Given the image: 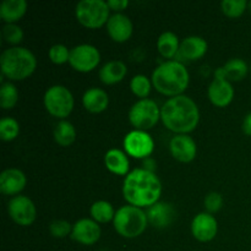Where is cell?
<instances>
[{
    "label": "cell",
    "instance_id": "cell-1",
    "mask_svg": "<svg viewBox=\"0 0 251 251\" xmlns=\"http://www.w3.org/2000/svg\"><path fill=\"white\" fill-rule=\"evenodd\" d=\"M162 184L158 176L147 169L137 168L127 174L123 184V195L131 206L151 207L158 202Z\"/></svg>",
    "mask_w": 251,
    "mask_h": 251
},
{
    "label": "cell",
    "instance_id": "cell-2",
    "mask_svg": "<svg viewBox=\"0 0 251 251\" xmlns=\"http://www.w3.org/2000/svg\"><path fill=\"white\" fill-rule=\"evenodd\" d=\"M161 119L164 126L176 135H188L200 122V110L188 96H176L167 100L161 108Z\"/></svg>",
    "mask_w": 251,
    "mask_h": 251
},
{
    "label": "cell",
    "instance_id": "cell-3",
    "mask_svg": "<svg viewBox=\"0 0 251 251\" xmlns=\"http://www.w3.org/2000/svg\"><path fill=\"white\" fill-rule=\"evenodd\" d=\"M190 76L181 61L169 60L157 66L152 74V85L164 96L176 97L188 88Z\"/></svg>",
    "mask_w": 251,
    "mask_h": 251
},
{
    "label": "cell",
    "instance_id": "cell-4",
    "mask_svg": "<svg viewBox=\"0 0 251 251\" xmlns=\"http://www.w3.org/2000/svg\"><path fill=\"white\" fill-rule=\"evenodd\" d=\"M2 75L14 81H21L31 76L37 66V59L29 49L12 47L2 51L0 56Z\"/></svg>",
    "mask_w": 251,
    "mask_h": 251
},
{
    "label": "cell",
    "instance_id": "cell-5",
    "mask_svg": "<svg viewBox=\"0 0 251 251\" xmlns=\"http://www.w3.org/2000/svg\"><path fill=\"white\" fill-rule=\"evenodd\" d=\"M147 215L136 206H123L115 212L114 228L122 237L136 238L145 232L147 227Z\"/></svg>",
    "mask_w": 251,
    "mask_h": 251
},
{
    "label": "cell",
    "instance_id": "cell-6",
    "mask_svg": "<svg viewBox=\"0 0 251 251\" xmlns=\"http://www.w3.org/2000/svg\"><path fill=\"white\" fill-rule=\"evenodd\" d=\"M109 11L108 2L104 0H82L76 5L75 15L82 26L96 29L107 24Z\"/></svg>",
    "mask_w": 251,
    "mask_h": 251
},
{
    "label": "cell",
    "instance_id": "cell-7",
    "mask_svg": "<svg viewBox=\"0 0 251 251\" xmlns=\"http://www.w3.org/2000/svg\"><path fill=\"white\" fill-rule=\"evenodd\" d=\"M44 107L55 118L69 117L74 109L73 93L65 86L55 85L49 87L44 95Z\"/></svg>",
    "mask_w": 251,
    "mask_h": 251
},
{
    "label": "cell",
    "instance_id": "cell-8",
    "mask_svg": "<svg viewBox=\"0 0 251 251\" xmlns=\"http://www.w3.org/2000/svg\"><path fill=\"white\" fill-rule=\"evenodd\" d=\"M161 119V109L158 108L154 100L145 98L140 100L130 108L129 120L136 130H147L152 129L154 125Z\"/></svg>",
    "mask_w": 251,
    "mask_h": 251
},
{
    "label": "cell",
    "instance_id": "cell-9",
    "mask_svg": "<svg viewBox=\"0 0 251 251\" xmlns=\"http://www.w3.org/2000/svg\"><path fill=\"white\" fill-rule=\"evenodd\" d=\"M100 61V50L92 44H80L70 50L69 63L78 73H90L95 70Z\"/></svg>",
    "mask_w": 251,
    "mask_h": 251
},
{
    "label": "cell",
    "instance_id": "cell-10",
    "mask_svg": "<svg viewBox=\"0 0 251 251\" xmlns=\"http://www.w3.org/2000/svg\"><path fill=\"white\" fill-rule=\"evenodd\" d=\"M124 149L134 158H149L154 150V141L147 131L132 130L125 136Z\"/></svg>",
    "mask_w": 251,
    "mask_h": 251
},
{
    "label": "cell",
    "instance_id": "cell-11",
    "mask_svg": "<svg viewBox=\"0 0 251 251\" xmlns=\"http://www.w3.org/2000/svg\"><path fill=\"white\" fill-rule=\"evenodd\" d=\"M10 217L20 226H31L37 216L36 206L33 201L27 196H15L7 205Z\"/></svg>",
    "mask_w": 251,
    "mask_h": 251
},
{
    "label": "cell",
    "instance_id": "cell-12",
    "mask_svg": "<svg viewBox=\"0 0 251 251\" xmlns=\"http://www.w3.org/2000/svg\"><path fill=\"white\" fill-rule=\"evenodd\" d=\"M208 98L216 107H227L234 98V88L232 83L223 76L222 71L218 68L215 73V80L208 87Z\"/></svg>",
    "mask_w": 251,
    "mask_h": 251
},
{
    "label": "cell",
    "instance_id": "cell-13",
    "mask_svg": "<svg viewBox=\"0 0 251 251\" xmlns=\"http://www.w3.org/2000/svg\"><path fill=\"white\" fill-rule=\"evenodd\" d=\"M218 223L211 213H199L191 223V233L199 242H211L217 235Z\"/></svg>",
    "mask_w": 251,
    "mask_h": 251
},
{
    "label": "cell",
    "instance_id": "cell-14",
    "mask_svg": "<svg viewBox=\"0 0 251 251\" xmlns=\"http://www.w3.org/2000/svg\"><path fill=\"white\" fill-rule=\"evenodd\" d=\"M169 150L172 156L183 163L194 161L198 152L196 142L189 135H176L169 142Z\"/></svg>",
    "mask_w": 251,
    "mask_h": 251
},
{
    "label": "cell",
    "instance_id": "cell-15",
    "mask_svg": "<svg viewBox=\"0 0 251 251\" xmlns=\"http://www.w3.org/2000/svg\"><path fill=\"white\" fill-rule=\"evenodd\" d=\"M71 238L83 245H93L100 238V227L93 220L82 218L74 225Z\"/></svg>",
    "mask_w": 251,
    "mask_h": 251
},
{
    "label": "cell",
    "instance_id": "cell-16",
    "mask_svg": "<svg viewBox=\"0 0 251 251\" xmlns=\"http://www.w3.org/2000/svg\"><path fill=\"white\" fill-rule=\"evenodd\" d=\"M107 31L110 38L118 43H124L131 37L134 26L126 15L114 14L107 22Z\"/></svg>",
    "mask_w": 251,
    "mask_h": 251
},
{
    "label": "cell",
    "instance_id": "cell-17",
    "mask_svg": "<svg viewBox=\"0 0 251 251\" xmlns=\"http://www.w3.org/2000/svg\"><path fill=\"white\" fill-rule=\"evenodd\" d=\"M207 42L199 36H190L183 39L179 47V51L176 56L181 58L183 60H199L202 58L207 51Z\"/></svg>",
    "mask_w": 251,
    "mask_h": 251
},
{
    "label": "cell",
    "instance_id": "cell-18",
    "mask_svg": "<svg viewBox=\"0 0 251 251\" xmlns=\"http://www.w3.org/2000/svg\"><path fill=\"white\" fill-rule=\"evenodd\" d=\"M26 176L17 168L5 169L0 176V190L5 195H17L26 186Z\"/></svg>",
    "mask_w": 251,
    "mask_h": 251
},
{
    "label": "cell",
    "instance_id": "cell-19",
    "mask_svg": "<svg viewBox=\"0 0 251 251\" xmlns=\"http://www.w3.org/2000/svg\"><path fill=\"white\" fill-rule=\"evenodd\" d=\"M147 220L153 227L166 228L172 225L176 217V210L171 203L156 202L147 208Z\"/></svg>",
    "mask_w": 251,
    "mask_h": 251
},
{
    "label": "cell",
    "instance_id": "cell-20",
    "mask_svg": "<svg viewBox=\"0 0 251 251\" xmlns=\"http://www.w3.org/2000/svg\"><path fill=\"white\" fill-rule=\"evenodd\" d=\"M82 104L90 113H102L108 108L109 97L105 91L92 87L86 91L83 95Z\"/></svg>",
    "mask_w": 251,
    "mask_h": 251
},
{
    "label": "cell",
    "instance_id": "cell-21",
    "mask_svg": "<svg viewBox=\"0 0 251 251\" xmlns=\"http://www.w3.org/2000/svg\"><path fill=\"white\" fill-rule=\"evenodd\" d=\"M104 163L108 171L117 176H126L130 168L127 156L118 149H112L105 153Z\"/></svg>",
    "mask_w": 251,
    "mask_h": 251
},
{
    "label": "cell",
    "instance_id": "cell-22",
    "mask_svg": "<svg viewBox=\"0 0 251 251\" xmlns=\"http://www.w3.org/2000/svg\"><path fill=\"white\" fill-rule=\"evenodd\" d=\"M127 73L126 65L120 60H112L100 70V78L105 85H114L120 82Z\"/></svg>",
    "mask_w": 251,
    "mask_h": 251
},
{
    "label": "cell",
    "instance_id": "cell-23",
    "mask_svg": "<svg viewBox=\"0 0 251 251\" xmlns=\"http://www.w3.org/2000/svg\"><path fill=\"white\" fill-rule=\"evenodd\" d=\"M27 11V2L25 0H5L0 5V16L6 24H15Z\"/></svg>",
    "mask_w": 251,
    "mask_h": 251
},
{
    "label": "cell",
    "instance_id": "cell-24",
    "mask_svg": "<svg viewBox=\"0 0 251 251\" xmlns=\"http://www.w3.org/2000/svg\"><path fill=\"white\" fill-rule=\"evenodd\" d=\"M179 38L173 32H163L157 41V49L163 58L172 59L179 51Z\"/></svg>",
    "mask_w": 251,
    "mask_h": 251
},
{
    "label": "cell",
    "instance_id": "cell-25",
    "mask_svg": "<svg viewBox=\"0 0 251 251\" xmlns=\"http://www.w3.org/2000/svg\"><path fill=\"white\" fill-rule=\"evenodd\" d=\"M223 76L228 81H242L247 76L249 68L248 64L240 58H233L225 64V66L220 68Z\"/></svg>",
    "mask_w": 251,
    "mask_h": 251
},
{
    "label": "cell",
    "instance_id": "cell-26",
    "mask_svg": "<svg viewBox=\"0 0 251 251\" xmlns=\"http://www.w3.org/2000/svg\"><path fill=\"white\" fill-rule=\"evenodd\" d=\"M54 140L63 147L70 146L76 140V130L74 125L68 120H61L54 129Z\"/></svg>",
    "mask_w": 251,
    "mask_h": 251
},
{
    "label": "cell",
    "instance_id": "cell-27",
    "mask_svg": "<svg viewBox=\"0 0 251 251\" xmlns=\"http://www.w3.org/2000/svg\"><path fill=\"white\" fill-rule=\"evenodd\" d=\"M90 211L93 221H96L97 223H107L109 221L114 220V208H113V206L108 201H96L91 206Z\"/></svg>",
    "mask_w": 251,
    "mask_h": 251
},
{
    "label": "cell",
    "instance_id": "cell-28",
    "mask_svg": "<svg viewBox=\"0 0 251 251\" xmlns=\"http://www.w3.org/2000/svg\"><path fill=\"white\" fill-rule=\"evenodd\" d=\"M19 100V91L11 82H4L0 88V105L4 109H11Z\"/></svg>",
    "mask_w": 251,
    "mask_h": 251
},
{
    "label": "cell",
    "instance_id": "cell-29",
    "mask_svg": "<svg viewBox=\"0 0 251 251\" xmlns=\"http://www.w3.org/2000/svg\"><path fill=\"white\" fill-rule=\"evenodd\" d=\"M20 134V124L14 118H2L0 120V137L2 141H12Z\"/></svg>",
    "mask_w": 251,
    "mask_h": 251
},
{
    "label": "cell",
    "instance_id": "cell-30",
    "mask_svg": "<svg viewBox=\"0 0 251 251\" xmlns=\"http://www.w3.org/2000/svg\"><path fill=\"white\" fill-rule=\"evenodd\" d=\"M151 81L145 75H135L130 81V88L136 97L145 100L151 92Z\"/></svg>",
    "mask_w": 251,
    "mask_h": 251
},
{
    "label": "cell",
    "instance_id": "cell-31",
    "mask_svg": "<svg viewBox=\"0 0 251 251\" xmlns=\"http://www.w3.org/2000/svg\"><path fill=\"white\" fill-rule=\"evenodd\" d=\"M221 7L226 16L235 19L244 14L248 7V2L245 0H223L221 2Z\"/></svg>",
    "mask_w": 251,
    "mask_h": 251
},
{
    "label": "cell",
    "instance_id": "cell-32",
    "mask_svg": "<svg viewBox=\"0 0 251 251\" xmlns=\"http://www.w3.org/2000/svg\"><path fill=\"white\" fill-rule=\"evenodd\" d=\"M2 37L9 44H19L24 39V31L15 24H6L2 28Z\"/></svg>",
    "mask_w": 251,
    "mask_h": 251
},
{
    "label": "cell",
    "instance_id": "cell-33",
    "mask_svg": "<svg viewBox=\"0 0 251 251\" xmlns=\"http://www.w3.org/2000/svg\"><path fill=\"white\" fill-rule=\"evenodd\" d=\"M49 59L51 63L58 64V65L65 64L70 59V50L64 44H54L49 49Z\"/></svg>",
    "mask_w": 251,
    "mask_h": 251
},
{
    "label": "cell",
    "instance_id": "cell-34",
    "mask_svg": "<svg viewBox=\"0 0 251 251\" xmlns=\"http://www.w3.org/2000/svg\"><path fill=\"white\" fill-rule=\"evenodd\" d=\"M73 230L71 225L68 221L64 220H55L49 226V232L54 238H65Z\"/></svg>",
    "mask_w": 251,
    "mask_h": 251
},
{
    "label": "cell",
    "instance_id": "cell-35",
    "mask_svg": "<svg viewBox=\"0 0 251 251\" xmlns=\"http://www.w3.org/2000/svg\"><path fill=\"white\" fill-rule=\"evenodd\" d=\"M223 205V198L220 193H210L205 198V207L206 210L208 211V213H213L217 212L222 208Z\"/></svg>",
    "mask_w": 251,
    "mask_h": 251
},
{
    "label": "cell",
    "instance_id": "cell-36",
    "mask_svg": "<svg viewBox=\"0 0 251 251\" xmlns=\"http://www.w3.org/2000/svg\"><path fill=\"white\" fill-rule=\"evenodd\" d=\"M107 2L109 9L114 10V11H122V10L126 9L127 5H129L127 0H109Z\"/></svg>",
    "mask_w": 251,
    "mask_h": 251
},
{
    "label": "cell",
    "instance_id": "cell-37",
    "mask_svg": "<svg viewBox=\"0 0 251 251\" xmlns=\"http://www.w3.org/2000/svg\"><path fill=\"white\" fill-rule=\"evenodd\" d=\"M242 127H243V131H244L248 136H251V112L244 118V122H243Z\"/></svg>",
    "mask_w": 251,
    "mask_h": 251
},
{
    "label": "cell",
    "instance_id": "cell-38",
    "mask_svg": "<svg viewBox=\"0 0 251 251\" xmlns=\"http://www.w3.org/2000/svg\"><path fill=\"white\" fill-rule=\"evenodd\" d=\"M248 7H249V9H250V12H251V2H249V4H248Z\"/></svg>",
    "mask_w": 251,
    "mask_h": 251
},
{
    "label": "cell",
    "instance_id": "cell-39",
    "mask_svg": "<svg viewBox=\"0 0 251 251\" xmlns=\"http://www.w3.org/2000/svg\"><path fill=\"white\" fill-rule=\"evenodd\" d=\"M250 73H251V65H250Z\"/></svg>",
    "mask_w": 251,
    "mask_h": 251
}]
</instances>
